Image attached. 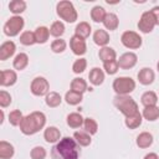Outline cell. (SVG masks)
<instances>
[{
    "instance_id": "cell-1",
    "label": "cell",
    "mask_w": 159,
    "mask_h": 159,
    "mask_svg": "<svg viewBox=\"0 0 159 159\" xmlns=\"http://www.w3.org/2000/svg\"><path fill=\"white\" fill-rule=\"evenodd\" d=\"M80 145L75 138L65 137L60 139L58 143L52 148L51 157L52 159H78L80 158Z\"/></svg>"
},
{
    "instance_id": "cell-2",
    "label": "cell",
    "mask_w": 159,
    "mask_h": 159,
    "mask_svg": "<svg viewBox=\"0 0 159 159\" xmlns=\"http://www.w3.org/2000/svg\"><path fill=\"white\" fill-rule=\"evenodd\" d=\"M46 124V116L40 111L31 112L30 114L25 116L20 123V130L25 135H32L41 130Z\"/></svg>"
},
{
    "instance_id": "cell-3",
    "label": "cell",
    "mask_w": 159,
    "mask_h": 159,
    "mask_svg": "<svg viewBox=\"0 0 159 159\" xmlns=\"http://www.w3.org/2000/svg\"><path fill=\"white\" fill-rule=\"evenodd\" d=\"M113 104H114V107H116L122 114H124L125 117L133 116V114H135V113L139 112V109H138V103H137L129 94H127V96H118V94H117V96L113 98Z\"/></svg>"
},
{
    "instance_id": "cell-4",
    "label": "cell",
    "mask_w": 159,
    "mask_h": 159,
    "mask_svg": "<svg viewBox=\"0 0 159 159\" xmlns=\"http://www.w3.org/2000/svg\"><path fill=\"white\" fill-rule=\"evenodd\" d=\"M56 12L60 16V19H62L66 22H75L78 17L77 11L73 6V4L68 0H62L60 2H57L56 5Z\"/></svg>"
},
{
    "instance_id": "cell-5",
    "label": "cell",
    "mask_w": 159,
    "mask_h": 159,
    "mask_svg": "<svg viewBox=\"0 0 159 159\" xmlns=\"http://www.w3.org/2000/svg\"><path fill=\"white\" fill-rule=\"evenodd\" d=\"M112 87L118 96H127L135 89V81L130 77H117Z\"/></svg>"
},
{
    "instance_id": "cell-6",
    "label": "cell",
    "mask_w": 159,
    "mask_h": 159,
    "mask_svg": "<svg viewBox=\"0 0 159 159\" xmlns=\"http://www.w3.org/2000/svg\"><path fill=\"white\" fill-rule=\"evenodd\" d=\"M25 25V21L21 16H12L10 17L5 25H4V34L9 37H15L20 34V31L22 30Z\"/></svg>"
},
{
    "instance_id": "cell-7",
    "label": "cell",
    "mask_w": 159,
    "mask_h": 159,
    "mask_svg": "<svg viewBox=\"0 0 159 159\" xmlns=\"http://www.w3.org/2000/svg\"><path fill=\"white\" fill-rule=\"evenodd\" d=\"M120 42L123 43L124 47L129 50H137L142 46V37L138 32L135 31H124L120 36Z\"/></svg>"
},
{
    "instance_id": "cell-8",
    "label": "cell",
    "mask_w": 159,
    "mask_h": 159,
    "mask_svg": "<svg viewBox=\"0 0 159 159\" xmlns=\"http://www.w3.org/2000/svg\"><path fill=\"white\" fill-rule=\"evenodd\" d=\"M30 89L34 96H37V97L46 96L50 92V83L45 77H35L31 82Z\"/></svg>"
},
{
    "instance_id": "cell-9",
    "label": "cell",
    "mask_w": 159,
    "mask_h": 159,
    "mask_svg": "<svg viewBox=\"0 0 159 159\" xmlns=\"http://www.w3.org/2000/svg\"><path fill=\"white\" fill-rule=\"evenodd\" d=\"M155 25H157V22H155V19H154L153 14L150 12V10L143 12L139 21H138V29H139V31H142L144 34L152 32L154 30Z\"/></svg>"
},
{
    "instance_id": "cell-10",
    "label": "cell",
    "mask_w": 159,
    "mask_h": 159,
    "mask_svg": "<svg viewBox=\"0 0 159 159\" xmlns=\"http://www.w3.org/2000/svg\"><path fill=\"white\" fill-rule=\"evenodd\" d=\"M70 48L72 50V52L77 56H82L86 53L87 51V45H86V41L84 39L77 36V35H73L71 39H70Z\"/></svg>"
},
{
    "instance_id": "cell-11",
    "label": "cell",
    "mask_w": 159,
    "mask_h": 159,
    "mask_svg": "<svg viewBox=\"0 0 159 159\" xmlns=\"http://www.w3.org/2000/svg\"><path fill=\"white\" fill-rule=\"evenodd\" d=\"M117 61H118V66L120 68H123V70H130V68H133L137 65L138 57H137V55L134 52H125Z\"/></svg>"
},
{
    "instance_id": "cell-12",
    "label": "cell",
    "mask_w": 159,
    "mask_h": 159,
    "mask_svg": "<svg viewBox=\"0 0 159 159\" xmlns=\"http://www.w3.org/2000/svg\"><path fill=\"white\" fill-rule=\"evenodd\" d=\"M17 81V75L12 70H2L0 73V84L2 87L14 86Z\"/></svg>"
},
{
    "instance_id": "cell-13",
    "label": "cell",
    "mask_w": 159,
    "mask_h": 159,
    "mask_svg": "<svg viewBox=\"0 0 159 159\" xmlns=\"http://www.w3.org/2000/svg\"><path fill=\"white\" fill-rule=\"evenodd\" d=\"M154 80H155V73H154V71H153L152 68H149V67H144V68H142V70L138 72V81H139V83L143 84V86H149V84H152V83L154 82Z\"/></svg>"
},
{
    "instance_id": "cell-14",
    "label": "cell",
    "mask_w": 159,
    "mask_h": 159,
    "mask_svg": "<svg viewBox=\"0 0 159 159\" xmlns=\"http://www.w3.org/2000/svg\"><path fill=\"white\" fill-rule=\"evenodd\" d=\"M16 51V45L14 41H5L0 46V60L5 61L10 58Z\"/></svg>"
},
{
    "instance_id": "cell-15",
    "label": "cell",
    "mask_w": 159,
    "mask_h": 159,
    "mask_svg": "<svg viewBox=\"0 0 159 159\" xmlns=\"http://www.w3.org/2000/svg\"><path fill=\"white\" fill-rule=\"evenodd\" d=\"M43 138H45V140L47 143H51V144L58 143L60 139H61V132H60L58 128H56L53 125L47 127L45 129V132H43Z\"/></svg>"
},
{
    "instance_id": "cell-16",
    "label": "cell",
    "mask_w": 159,
    "mask_h": 159,
    "mask_svg": "<svg viewBox=\"0 0 159 159\" xmlns=\"http://www.w3.org/2000/svg\"><path fill=\"white\" fill-rule=\"evenodd\" d=\"M93 41L96 45H98L101 47H106L109 42V34L103 29H98L93 34Z\"/></svg>"
},
{
    "instance_id": "cell-17",
    "label": "cell",
    "mask_w": 159,
    "mask_h": 159,
    "mask_svg": "<svg viewBox=\"0 0 159 159\" xmlns=\"http://www.w3.org/2000/svg\"><path fill=\"white\" fill-rule=\"evenodd\" d=\"M88 78L93 86H99L104 81V72L98 67H93L88 73Z\"/></svg>"
},
{
    "instance_id": "cell-18",
    "label": "cell",
    "mask_w": 159,
    "mask_h": 159,
    "mask_svg": "<svg viewBox=\"0 0 159 159\" xmlns=\"http://www.w3.org/2000/svg\"><path fill=\"white\" fill-rule=\"evenodd\" d=\"M135 143L139 148L142 149H145V148H149L152 144H153V135L149 133V132H142L138 134L137 139H135Z\"/></svg>"
},
{
    "instance_id": "cell-19",
    "label": "cell",
    "mask_w": 159,
    "mask_h": 159,
    "mask_svg": "<svg viewBox=\"0 0 159 159\" xmlns=\"http://www.w3.org/2000/svg\"><path fill=\"white\" fill-rule=\"evenodd\" d=\"M15 154L14 145L6 140L0 142V159H11Z\"/></svg>"
},
{
    "instance_id": "cell-20",
    "label": "cell",
    "mask_w": 159,
    "mask_h": 159,
    "mask_svg": "<svg viewBox=\"0 0 159 159\" xmlns=\"http://www.w3.org/2000/svg\"><path fill=\"white\" fill-rule=\"evenodd\" d=\"M103 25L107 30L109 31H113V30H117L118 26H119V20H118V16L113 12H107L104 20H103Z\"/></svg>"
},
{
    "instance_id": "cell-21",
    "label": "cell",
    "mask_w": 159,
    "mask_h": 159,
    "mask_svg": "<svg viewBox=\"0 0 159 159\" xmlns=\"http://www.w3.org/2000/svg\"><path fill=\"white\" fill-rule=\"evenodd\" d=\"M27 65H29V56H27L26 53H24V52L17 53V55L15 56L14 61H12V66H14V68L17 70V71L25 70V68L27 67Z\"/></svg>"
},
{
    "instance_id": "cell-22",
    "label": "cell",
    "mask_w": 159,
    "mask_h": 159,
    "mask_svg": "<svg viewBox=\"0 0 159 159\" xmlns=\"http://www.w3.org/2000/svg\"><path fill=\"white\" fill-rule=\"evenodd\" d=\"M45 102H46V104H47L48 107L56 108V107H58V106L61 104L62 97H61L60 93H57V92H55V91H50V92L45 96Z\"/></svg>"
},
{
    "instance_id": "cell-23",
    "label": "cell",
    "mask_w": 159,
    "mask_h": 159,
    "mask_svg": "<svg viewBox=\"0 0 159 159\" xmlns=\"http://www.w3.org/2000/svg\"><path fill=\"white\" fill-rule=\"evenodd\" d=\"M98 56H99V60H101L103 63H106V62H109V61L116 60L117 53H116V51H114L112 47L106 46V47H102V48L99 50Z\"/></svg>"
},
{
    "instance_id": "cell-24",
    "label": "cell",
    "mask_w": 159,
    "mask_h": 159,
    "mask_svg": "<svg viewBox=\"0 0 159 159\" xmlns=\"http://www.w3.org/2000/svg\"><path fill=\"white\" fill-rule=\"evenodd\" d=\"M143 118L149 120V122H154L159 118V107L158 106H149V107H144L143 113H142Z\"/></svg>"
},
{
    "instance_id": "cell-25",
    "label": "cell",
    "mask_w": 159,
    "mask_h": 159,
    "mask_svg": "<svg viewBox=\"0 0 159 159\" xmlns=\"http://www.w3.org/2000/svg\"><path fill=\"white\" fill-rule=\"evenodd\" d=\"M34 34H35L36 43H45L50 37V29H47L46 26H39L34 31Z\"/></svg>"
},
{
    "instance_id": "cell-26",
    "label": "cell",
    "mask_w": 159,
    "mask_h": 159,
    "mask_svg": "<svg viewBox=\"0 0 159 159\" xmlns=\"http://www.w3.org/2000/svg\"><path fill=\"white\" fill-rule=\"evenodd\" d=\"M140 102L144 107H149V106H157L158 102V96L155 92L153 91H147L142 94L140 97Z\"/></svg>"
},
{
    "instance_id": "cell-27",
    "label": "cell",
    "mask_w": 159,
    "mask_h": 159,
    "mask_svg": "<svg viewBox=\"0 0 159 159\" xmlns=\"http://www.w3.org/2000/svg\"><path fill=\"white\" fill-rule=\"evenodd\" d=\"M142 120H143V116L142 113H135L133 116H129V117H125V120H124V124L127 128L129 129H135L138 128L140 124H142Z\"/></svg>"
},
{
    "instance_id": "cell-28",
    "label": "cell",
    "mask_w": 159,
    "mask_h": 159,
    "mask_svg": "<svg viewBox=\"0 0 159 159\" xmlns=\"http://www.w3.org/2000/svg\"><path fill=\"white\" fill-rule=\"evenodd\" d=\"M91 31H92L91 25L86 21H81L80 24H77V26L75 29V35L82 37V39H87L91 35Z\"/></svg>"
},
{
    "instance_id": "cell-29",
    "label": "cell",
    "mask_w": 159,
    "mask_h": 159,
    "mask_svg": "<svg viewBox=\"0 0 159 159\" xmlns=\"http://www.w3.org/2000/svg\"><path fill=\"white\" fill-rule=\"evenodd\" d=\"M9 10L14 14V16H20V14L26 10V2L24 0H12L9 4Z\"/></svg>"
},
{
    "instance_id": "cell-30",
    "label": "cell",
    "mask_w": 159,
    "mask_h": 159,
    "mask_svg": "<svg viewBox=\"0 0 159 159\" xmlns=\"http://www.w3.org/2000/svg\"><path fill=\"white\" fill-rule=\"evenodd\" d=\"M82 99H83L82 93H77V92L71 91V89L68 92H66V94H65V101L70 106H77L82 102Z\"/></svg>"
},
{
    "instance_id": "cell-31",
    "label": "cell",
    "mask_w": 159,
    "mask_h": 159,
    "mask_svg": "<svg viewBox=\"0 0 159 159\" xmlns=\"http://www.w3.org/2000/svg\"><path fill=\"white\" fill-rule=\"evenodd\" d=\"M83 122H84V118L77 112L70 113L67 116V124L71 128H80L81 125H83Z\"/></svg>"
},
{
    "instance_id": "cell-32",
    "label": "cell",
    "mask_w": 159,
    "mask_h": 159,
    "mask_svg": "<svg viewBox=\"0 0 159 159\" xmlns=\"http://www.w3.org/2000/svg\"><path fill=\"white\" fill-rule=\"evenodd\" d=\"M73 138H75V140L77 142V144L80 147H88L92 142L91 135L87 132H75Z\"/></svg>"
},
{
    "instance_id": "cell-33",
    "label": "cell",
    "mask_w": 159,
    "mask_h": 159,
    "mask_svg": "<svg viewBox=\"0 0 159 159\" xmlns=\"http://www.w3.org/2000/svg\"><path fill=\"white\" fill-rule=\"evenodd\" d=\"M71 91H75L77 93H82L87 91V82L86 80L81 78V77H77V78H73L72 82H71Z\"/></svg>"
},
{
    "instance_id": "cell-34",
    "label": "cell",
    "mask_w": 159,
    "mask_h": 159,
    "mask_svg": "<svg viewBox=\"0 0 159 159\" xmlns=\"http://www.w3.org/2000/svg\"><path fill=\"white\" fill-rule=\"evenodd\" d=\"M106 15H107L106 10H104L102 6H99V5L92 7V10H91V19H92L94 22H103Z\"/></svg>"
},
{
    "instance_id": "cell-35",
    "label": "cell",
    "mask_w": 159,
    "mask_h": 159,
    "mask_svg": "<svg viewBox=\"0 0 159 159\" xmlns=\"http://www.w3.org/2000/svg\"><path fill=\"white\" fill-rule=\"evenodd\" d=\"M65 32V25L62 21H53L51 27H50V35H52L53 37H61Z\"/></svg>"
},
{
    "instance_id": "cell-36",
    "label": "cell",
    "mask_w": 159,
    "mask_h": 159,
    "mask_svg": "<svg viewBox=\"0 0 159 159\" xmlns=\"http://www.w3.org/2000/svg\"><path fill=\"white\" fill-rule=\"evenodd\" d=\"M83 128H84V132H87L89 135H93L98 130V124H97V122L93 118H89L88 117V118H84Z\"/></svg>"
},
{
    "instance_id": "cell-37",
    "label": "cell",
    "mask_w": 159,
    "mask_h": 159,
    "mask_svg": "<svg viewBox=\"0 0 159 159\" xmlns=\"http://www.w3.org/2000/svg\"><path fill=\"white\" fill-rule=\"evenodd\" d=\"M20 42L25 46H32L34 43H36L35 34L32 31H24L20 35Z\"/></svg>"
},
{
    "instance_id": "cell-38",
    "label": "cell",
    "mask_w": 159,
    "mask_h": 159,
    "mask_svg": "<svg viewBox=\"0 0 159 159\" xmlns=\"http://www.w3.org/2000/svg\"><path fill=\"white\" fill-rule=\"evenodd\" d=\"M22 118H24V116H22L21 111H19V109H14V111H11V112L9 113V123H10L12 127L20 125Z\"/></svg>"
},
{
    "instance_id": "cell-39",
    "label": "cell",
    "mask_w": 159,
    "mask_h": 159,
    "mask_svg": "<svg viewBox=\"0 0 159 159\" xmlns=\"http://www.w3.org/2000/svg\"><path fill=\"white\" fill-rule=\"evenodd\" d=\"M66 47H67V43L62 39H56L51 42V50L55 53H62L66 50Z\"/></svg>"
},
{
    "instance_id": "cell-40",
    "label": "cell",
    "mask_w": 159,
    "mask_h": 159,
    "mask_svg": "<svg viewBox=\"0 0 159 159\" xmlns=\"http://www.w3.org/2000/svg\"><path fill=\"white\" fill-rule=\"evenodd\" d=\"M86 67H87V60L83 58V57H80V58H77V60L73 62V65H72V71H73V73L80 75V73H82V72L86 70Z\"/></svg>"
},
{
    "instance_id": "cell-41",
    "label": "cell",
    "mask_w": 159,
    "mask_h": 159,
    "mask_svg": "<svg viewBox=\"0 0 159 159\" xmlns=\"http://www.w3.org/2000/svg\"><path fill=\"white\" fill-rule=\"evenodd\" d=\"M47 155V152L43 147L41 145H37V147H34L30 152V157L31 159H45Z\"/></svg>"
},
{
    "instance_id": "cell-42",
    "label": "cell",
    "mask_w": 159,
    "mask_h": 159,
    "mask_svg": "<svg viewBox=\"0 0 159 159\" xmlns=\"http://www.w3.org/2000/svg\"><path fill=\"white\" fill-rule=\"evenodd\" d=\"M103 68H104L106 73H108V75H116L118 72V68H119L118 61L117 60H113V61L106 62V63H103Z\"/></svg>"
},
{
    "instance_id": "cell-43",
    "label": "cell",
    "mask_w": 159,
    "mask_h": 159,
    "mask_svg": "<svg viewBox=\"0 0 159 159\" xmlns=\"http://www.w3.org/2000/svg\"><path fill=\"white\" fill-rule=\"evenodd\" d=\"M10 103H11V96H10V93L6 92V91H4V89L0 91V106L2 108H5V107L10 106Z\"/></svg>"
},
{
    "instance_id": "cell-44",
    "label": "cell",
    "mask_w": 159,
    "mask_h": 159,
    "mask_svg": "<svg viewBox=\"0 0 159 159\" xmlns=\"http://www.w3.org/2000/svg\"><path fill=\"white\" fill-rule=\"evenodd\" d=\"M150 12L153 14V16H154V19H155L157 25H159V6H154V7L150 10Z\"/></svg>"
},
{
    "instance_id": "cell-45",
    "label": "cell",
    "mask_w": 159,
    "mask_h": 159,
    "mask_svg": "<svg viewBox=\"0 0 159 159\" xmlns=\"http://www.w3.org/2000/svg\"><path fill=\"white\" fill-rule=\"evenodd\" d=\"M143 159H159V157H158L157 153H148V154L144 155Z\"/></svg>"
},
{
    "instance_id": "cell-46",
    "label": "cell",
    "mask_w": 159,
    "mask_h": 159,
    "mask_svg": "<svg viewBox=\"0 0 159 159\" xmlns=\"http://www.w3.org/2000/svg\"><path fill=\"white\" fill-rule=\"evenodd\" d=\"M157 68H158V72H159V62L157 63Z\"/></svg>"
}]
</instances>
